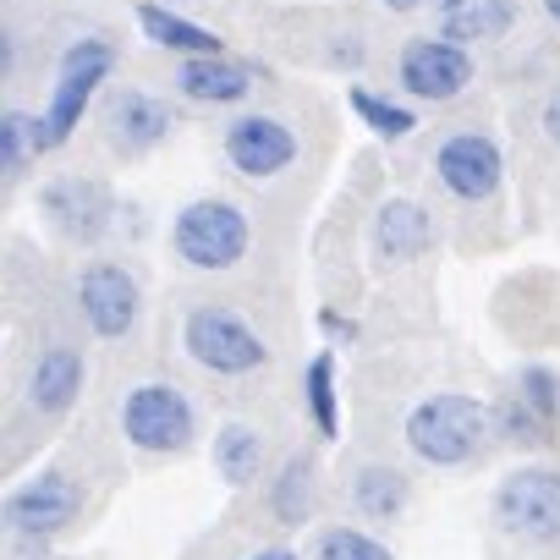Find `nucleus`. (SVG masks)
Listing matches in <instances>:
<instances>
[{"label":"nucleus","mask_w":560,"mask_h":560,"mask_svg":"<svg viewBox=\"0 0 560 560\" xmlns=\"http://www.w3.org/2000/svg\"><path fill=\"white\" fill-rule=\"evenodd\" d=\"M390 12H423V7H434V12H456L462 0H385Z\"/></svg>","instance_id":"nucleus-28"},{"label":"nucleus","mask_w":560,"mask_h":560,"mask_svg":"<svg viewBox=\"0 0 560 560\" xmlns=\"http://www.w3.org/2000/svg\"><path fill=\"white\" fill-rule=\"evenodd\" d=\"M176 89H182L192 105H236V100H247L253 72H247L242 61H231L225 50H214V56H182Z\"/></svg>","instance_id":"nucleus-14"},{"label":"nucleus","mask_w":560,"mask_h":560,"mask_svg":"<svg viewBox=\"0 0 560 560\" xmlns=\"http://www.w3.org/2000/svg\"><path fill=\"white\" fill-rule=\"evenodd\" d=\"M121 434L143 456H176V451L192 445L198 418H192V401L176 385L149 380V385H132L127 390V401H121Z\"/></svg>","instance_id":"nucleus-3"},{"label":"nucleus","mask_w":560,"mask_h":560,"mask_svg":"<svg viewBox=\"0 0 560 560\" xmlns=\"http://www.w3.org/2000/svg\"><path fill=\"white\" fill-rule=\"evenodd\" d=\"M269 505H275V516L287 522V527L308 522V511H314V462H308V456H292L287 467H280Z\"/></svg>","instance_id":"nucleus-20"},{"label":"nucleus","mask_w":560,"mask_h":560,"mask_svg":"<svg viewBox=\"0 0 560 560\" xmlns=\"http://www.w3.org/2000/svg\"><path fill=\"white\" fill-rule=\"evenodd\" d=\"M78 390H83V352H72V347H45V352L34 358V369H28V401H34V412L61 418V412L78 401Z\"/></svg>","instance_id":"nucleus-15"},{"label":"nucleus","mask_w":560,"mask_h":560,"mask_svg":"<svg viewBox=\"0 0 560 560\" xmlns=\"http://www.w3.org/2000/svg\"><path fill=\"white\" fill-rule=\"evenodd\" d=\"M171 127H176L171 105L154 100V94H143V89H121V94L105 105V138H110V149H121V154H149Z\"/></svg>","instance_id":"nucleus-12"},{"label":"nucleus","mask_w":560,"mask_h":560,"mask_svg":"<svg viewBox=\"0 0 560 560\" xmlns=\"http://www.w3.org/2000/svg\"><path fill=\"white\" fill-rule=\"evenodd\" d=\"M78 308L89 319V330L100 341H121L132 336L138 325V308H143V292H138V280L132 269L110 264V258H94L83 275H78Z\"/></svg>","instance_id":"nucleus-7"},{"label":"nucleus","mask_w":560,"mask_h":560,"mask_svg":"<svg viewBox=\"0 0 560 560\" xmlns=\"http://www.w3.org/2000/svg\"><path fill=\"white\" fill-rule=\"evenodd\" d=\"M544 12H549V23H560V0H544Z\"/></svg>","instance_id":"nucleus-32"},{"label":"nucleus","mask_w":560,"mask_h":560,"mask_svg":"<svg viewBox=\"0 0 560 560\" xmlns=\"http://www.w3.org/2000/svg\"><path fill=\"white\" fill-rule=\"evenodd\" d=\"M511 23V0H462L456 12H445L451 39H494Z\"/></svg>","instance_id":"nucleus-23"},{"label":"nucleus","mask_w":560,"mask_h":560,"mask_svg":"<svg viewBox=\"0 0 560 560\" xmlns=\"http://www.w3.org/2000/svg\"><path fill=\"white\" fill-rule=\"evenodd\" d=\"M165 7H182V0H165Z\"/></svg>","instance_id":"nucleus-33"},{"label":"nucleus","mask_w":560,"mask_h":560,"mask_svg":"<svg viewBox=\"0 0 560 560\" xmlns=\"http://www.w3.org/2000/svg\"><path fill=\"white\" fill-rule=\"evenodd\" d=\"M182 347H187V358L198 369L225 374V380H242V374H253V369L269 363V347L231 308H192L187 325H182Z\"/></svg>","instance_id":"nucleus-5"},{"label":"nucleus","mask_w":560,"mask_h":560,"mask_svg":"<svg viewBox=\"0 0 560 560\" xmlns=\"http://www.w3.org/2000/svg\"><path fill=\"white\" fill-rule=\"evenodd\" d=\"M319 325H325V330H330V336H352V325H347V319H336V314H325V319H319Z\"/></svg>","instance_id":"nucleus-30"},{"label":"nucleus","mask_w":560,"mask_h":560,"mask_svg":"<svg viewBox=\"0 0 560 560\" xmlns=\"http://www.w3.org/2000/svg\"><path fill=\"white\" fill-rule=\"evenodd\" d=\"M352 110H358V121H363L374 138H385V143H401V138H412V127H418V116H412L407 105L380 100V94H369V89H352Z\"/></svg>","instance_id":"nucleus-22"},{"label":"nucleus","mask_w":560,"mask_h":560,"mask_svg":"<svg viewBox=\"0 0 560 560\" xmlns=\"http://www.w3.org/2000/svg\"><path fill=\"white\" fill-rule=\"evenodd\" d=\"M429 242H434V225H429V214H423L412 198H390V203L374 214V258H380V264H407V258H418Z\"/></svg>","instance_id":"nucleus-16"},{"label":"nucleus","mask_w":560,"mask_h":560,"mask_svg":"<svg viewBox=\"0 0 560 560\" xmlns=\"http://www.w3.org/2000/svg\"><path fill=\"white\" fill-rule=\"evenodd\" d=\"M494 423H500V434L527 440V445H544V440H549V429H555V423H544V418L527 407V396H522V390H511V396L494 407Z\"/></svg>","instance_id":"nucleus-26"},{"label":"nucleus","mask_w":560,"mask_h":560,"mask_svg":"<svg viewBox=\"0 0 560 560\" xmlns=\"http://www.w3.org/2000/svg\"><path fill=\"white\" fill-rule=\"evenodd\" d=\"M171 247H176V258H182L187 269L220 275V269H236V264L247 258L253 225H247V214H242L236 203H225V198H198V203H187V209L176 214Z\"/></svg>","instance_id":"nucleus-2"},{"label":"nucleus","mask_w":560,"mask_h":560,"mask_svg":"<svg viewBox=\"0 0 560 560\" xmlns=\"http://www.w3.org/2000/svg\"><path fill=\"white\" fill-rule=\"evenodd\" d=\"M253 560H298L292 549H264V555H253Z\"/></svg>","instance_id":"nucleus-31"},{"label":"nucleus","mask_w":560,"mask_h":560,"mask_svg":"<svg viewBox=\"0 0 560 560\" xmlns=\"http://www.w3.org/2000/svg\"><path fill=\"white\" fill-rule=\"evenodd\" d=\"M138 28H143L149 45L176 50V56H214V50H220V39H214L209 28L187 23L182 12L165 7V0H138Z\"/></svg>","instance_id":"nucleus-17"},{"label":"nucleus","mask_w":560,"mask_h":560,"mask_svg":"<svg viewBox=\"0 0 560 560\" xmlns=\"http://www.w3.org/2000/svg\"><path fill=\"white\" fill-rule=\"evenodd\" d=\"M308 412H314V429L319 440H336L341 434V412H336V358L319 352L308 363Z\"/></svg>","instance_id":"nucleus-24"},{"label":"nucleus","mask_w":560,"mask_h":560,"mask_svg":"<svg viewBox=\"0 0 560 560\" xmlns=\"http://www.w3.org/2000/svg\"><path fill=\"white\" fill-rule=\"evenodd\" d=\"M225 160H231V171L236 176H247V182H269V176H280L292 160H298V132L280 121V116H236L231 127H225Z\"/></svg>","instance_id":"nucleus-10"},{"label":"nucleus","mask_w":560,"mask_h":560,"mask_svg":"<svg viewBox=\"0 0 560 560\" xmlns=\"http://www.w3.org/2000/svg\"><path fill=\"white\" fill-rule=\"evenodd\" d=\"M396 83L423 105H445L472 83V56L451 39H412L396 61Z\"/></svg>","instance_id":"nucleus-9"},{"label":"nucleus","mask_w":560,"mask_h":560,"mask_svg":"<svg viewBox=\"0 0 560 560\" xmlns=\"http://www.w3.org/2000/svg\"><path fill=\"white\" fill-rule=\"evenodd\" d=\"M258 462H264V445H258V434H253L247 423H225V429L214 434V467H220L225 483L258 478Z\"/></svg>","instance_id":"nucleus-21"},{"label":"nucleus","mask_w":560,"mask_h":560,"mask_svg":"<svg viewBox=\"0 0 560 560\" xmlns=\"http://www.w3.org/2000/svg\"><path fill=\"white\" fill-rule=\"evenodd\" d=\"M314 555H319V560H396L380 538H369V533H358V527H325Z\"/></svg>","instance_id":"nucleus-25"},{"label":"nucleus","mask_w":560,"mask_h":560,"mask_svg":"<svg viewBox=\"0 0 560 560\" xmlns=\"http://www.w3.org/2000/svg\"><path fill=\"white\" fill-rule=\"evenodd\" d=\"M45 149H50L45 143V121H34L28 110L0 116V165H7V182H18L34 165V154H45Z\"/></svg>","instance_id":"nucleus-18"},{"label":"nucleus","mask_w":560,"mask_h":560,"mask_svg":"<svg viewBox=\"0 0 560 560\" xmlns=\"http://www.w3.org/2000/svg\"><path fill=\"white\" fill-rule=\"evenodd\" d=\"M489 440V407L472 396H429L407 418V451L429 467H462Z\"/></svg>","instance_id":"nucleus-1"},{"label":"nucleus","mask_w":560,"mask_h":560,"mask_svg":"<svg viewBox=\"0 0 560 560\" xmlns=\"http://www.w3.org/2000/svg\"><path fill=\"white\" fill-rule=\"evenodd\" d=\"M352 500H358L363 516L390 522V516H401V505H407V478H401L396 467H363V472L352 478Z\"/></svg>","instance_id":"nucleus-19"},{"label":"nucleus","mask_w":560,"mask_h":560,"mask_svg":"<svg viewBox=\"0 0 560 560\" xmlns=\"http://www.w3.org/2000/svg\"><path fill=\"white\" fill-rule=\"evenodd\" d=\"M45 214H50L67 236L94 242V236L110 225V192H105L100 182H89V176H61V182L45 187Z\"/></svg>","instance_id":"nucleus-13"},{"label":"nucleus","mask_w":560,"mask_h":560,"mask_svg":"<svg viewBox=\"0 0 560 560\" xmlns=\"http://www.w3.org/2000/svg\"><path fill=\"white\" fill-rule=\"evenodd\" d=\"M434 176L451 198L462 203H489L500 192V176H505V160H500V143L489 132H456L440 143L434 154Z\"/></svg>","instance_id":"nucleus-8"},{"label":"nucleus","mask_w":560,"mask_h":560,"mask_svg":"<svg viewBox=\"0 0 560 560\" xmlns=\"http://www.w3.org/2000/svg\"><path fill=\"white\" fill-rule=\"evenodd\" d=\"M516 390L527 396V407H533L544 423H560V374H549V369H522V374H516Z\"/></svg>","instance_id":"nucleus-27"},{"label":"nucleus","mask_w":560,"mask_h":560,"mask_svg":"<svg viewBox=\"0 0 560 560\" xmlns=\"http://www.w3.org/2000/svg\"><path fill=\"white\" fill-rule=\"evenodd\" d=\"M78 511H83V489H78L67 472H39L34 483H23V489L7 500V522H12L18 533H34V538L61 533L67 522H78Z\"/></svg>","instance_id":"nucleus-11"},{"label":"nucleus","mask_w":560,"mask_h":560,"mask_svg":"<svg viewBox=\"0 0 560 560\" xmlns=\"http://www.w3.org/2000/svg\"><path fill=\"white\" fill-rule=\"evenodd\" d=\"M116 72V50L105 39H78L67 56H61V72H56V89H50V105H45V143L61 149L72 138V127L83 121V110L94 105L100 83Z\"/></svg>","instance_id":"nucleus-4"},{"label":"nucleus","mask_w":560,"mask_h":560,"mask_svg":"<svg viewBox=\"0 0 560 560\" xmlns=\"http://www.w3.org/2000/svg\"><path fill=\"white\" fill-rule=\"evenodd\" d=\"M544 132H549L555 143H560V89H555V94L544 100Z\"/></svg>","instance_id":"nucleus-29"},{"label":"nucleus","mask_w":560,"mask_h":560,"mask_svg":"<svg viewBox=\"0 0 560 560\" xmlns=\"http://www.w3.org/2000/svg\"><path fill=\"white\" fill-rule=\"evenodd\" d=\"M494 522L516 538L555 544L560 538V472L549 467H516L494 489Z\"/></svg>","instance_id":"nucleus-6"}]
</instances>
